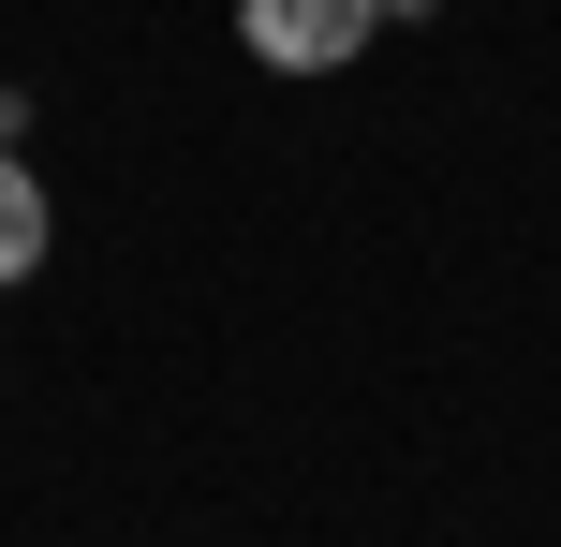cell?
<instances>
[{
    "instance_id": "6da1fadb",
    "label": "cell",
    "mask_w": 561,
    "mask_h": 547,
    "mask_svg": "<svg viewBox=\"0 0 561 547\" xmlns=\"http://www.w3.org/2000/svg\"><path fill=\"white\" fill-rule=\"evenodd\" d=\"M369 30H385V0H237V45L266 75H355Z\"/></svg>"
},
{
    "instance_id": "7a4b0ae2",
    "label": "cell",
    "mask_w": 561,
    "mask_h": 547,
    "mask_svg": "<svg viewBox=\"0 0 561 547\" xmlns=\"http://www.w3.org/2000/svg\"><path fill=\"white\" fill-rule=\"evenodd\" d=\"M45 178H30V148H0V282H30V266H45Z\"/></svg>"
}]
</instances>
